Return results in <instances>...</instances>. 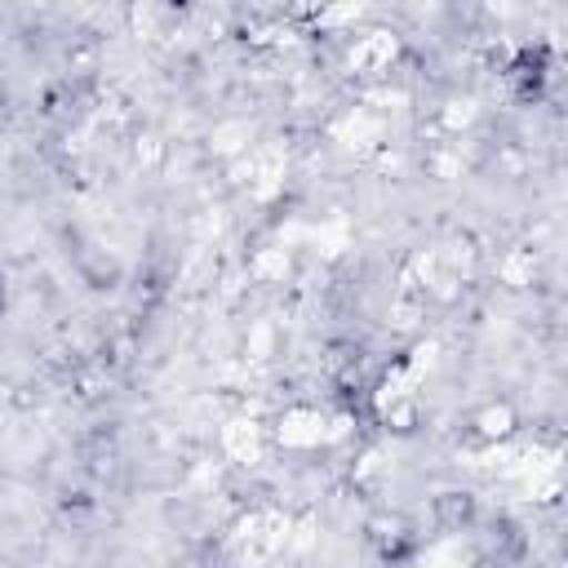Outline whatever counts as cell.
<instances>
[{"instance_id":"cell-1","label":"cell","mask_w":568,"mask_h":568,"mask_svg":"<svg viewBox=\"0 0 568 568\" xmlns=\"http://www.w3.org/2000/svg\"><path fill=\"white\" fill-rule=\"evenodd\" d=\"M510 430V413L506 408H488L484 413V435H506Z\"/></svg>"}]
</instances>
